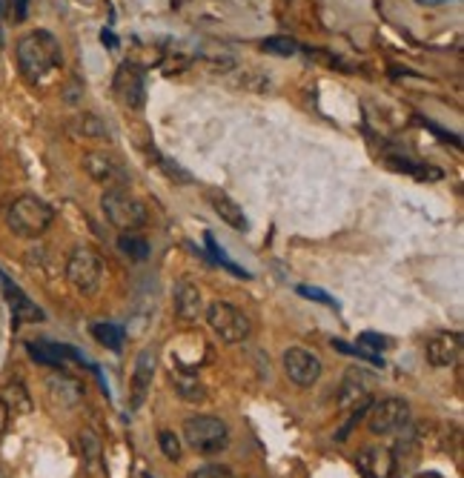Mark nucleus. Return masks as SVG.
<instances>
[{
	"label": "nucleus",
	"instance_id": "f8f14e48",
	"mask_svg": "<svg viewBox=\"0 0 464 478\" xmlns=\"http://www.w3.org/2000/svg\"><path fill=\"white\" fill-rule=\"evenodd\" d=\"M172 307H176V318L184 324H193L204 315V298L201 289L193 281H178L176 293H172Z\"/></svg>",
	"mask_w": 464,
	"mask_h": 478
},
{
	"label": "nucleus",
	"instance_id": "e433bc0d",
	"mask_svg": "<svg viewBox=\"0 0 464 478\" xmlns=\"http://www.w3.org/2000/svg\"><path fill=\"white\" fill-rule=\"evenodd\" d=\"M0 184H4V169H0Z\"/></svg>",
	"mask_w": 464,
	"mask_h": 478
},
{
	"label": "nucleus",
	"instance_id": "2f4dec72",
	"mask_svg": "<svg viewBox=\"0 0 464 478\" xmlns=\"http://www.w3.org/2000/svg\"><path fill=\"white\" fill-rule=\"evenodd\" d=\"M6 427H9V407L4 404V398H0V439L6 436Z\"/></svg>",
	"mask_w": 464,
	"mask_h": 478
},
{
	"label": "nucleus",
	"instance_id": "20e7f679",
	"mask_svg": "<svg viewBox=\"0 0 464 478\" xmlns=\"http://www.w3.org/2000/svg\"><path fill=\"white\" fill-rule=\"evenodd\" d=\"M184 439L195 453L215 456L229 447V427L215 415H193L184 424Z\"/></svg>",
	"mask_w": 464,
	"mask_h": 478
},
{
	"label": "nucleus",
	"instance_id": "c756f323",
	"mask_svg": "<svg viewBox=\"0 0 464 478\" xmlns=\"http://www.w3.org/2000/svg\"><path fill=\"white\" fill-rule=\"evenodd\" d=\"M358 346H365L370 355H375V353L384 350L387 341H384L382 336H375V332H361V336H358Z\"/></svg>",
	"mask_w": 464,
	"mask_h": 478
},
{
	"label": "nucleus",
	"instance_id": "bb28decb",
	"mask_svg": "<svg viewBox=\"0 0 464 478\" xmlns=\"http://www.w3.org/2000/svg\"><path fill=\"white\" fill-rule=\"evenodd\" d=\"M158 444H161V453H164L169 461H178V458H181V441H178L176 432L161 430V432H158Z\"/></svg>",
	"mask_w": 464,
	"mask_h": 478
},
{
	"label": "nucleus",
	"instance_id": "6e6552de",
	"mask_svg": "<svg viewBox=\"0 0 464 478\" xmlns=\"http://www.w3.org/2000/svg\"><path fill=\"white\" fill-rule=\"evenodd\" d=\"M281 364L289 384H296L301 389L318 384V379H322V361H318L315 353L304 350V346H289L281 358Z\"/></svg>",
	"mask_w": 464,
	"mask_h": 478
},
{
	"label": "nucleus",
	"instance_id": "f704fd0d",
	"mask_svg": "<svg viewBox=\"0 0 464 478\" xmlns=\"http://www.w3.org/2000/svg\"><path fill=\"white\" fill-rule=\"evenodd\" d=\"M0 47H4V29H0Z\"/></svg>",
	"mask_w": 464,
	"mask_h": 478
},
{
	"label": "nucleus",
	"instance_id": "f3484780",
	"mask_svg": "<svg viewBox=\"0 0 464 478\" xmlns=\"http://www.w3.org/2000/svg\"><path fill=\"white\" fill-rule=\"evenodd\" d=\"M210 204H212V209L221 215V221L224 224H229L232 229H238V233H244L246 226V215H244V209L236 204V201H232L229 195H224V192H212L210 195Z\"/></svg>",
	"mask_w": 464,
	"mask_h": 478
},
{
	"label": "nucleus",
	"instance_id": "dca6fc26",
	"mask_svg": "<svg viewBox=\"0 0 464 478\" xmlns=\"http://www.w3.org/2000/svg\"><path fill=\"white\" fill-rule=\"evenodd\" d=\"M358 461H361V467L367 470L370 478H387L396 467V458H393V453L387 450V447H367Z\"/></svg>",
	"mask_w": 464,
	"mask_h": 478
},
{
	"label": "nucleus",
	"instance_id": "c9c22d12",
	"mask_svg": "<svg viewBox=\"0 0 464 478\" xmlns=\"http://www.w3.org/2000/svg\"><path fill=\"white\" fill-rule=\"evenodd\" d=\"M0 14H4V0H0Z\"/></svg>",
	"mask_w": 464,
	"mask_h": 478
},
{
	"label": "nucleus",
	"instance_id": "9d476101",
	"mask_svg": "<svg viewBox=\"0 0 464 478\" xmlns=\"http://www.w3.org/2000/svg\"><path fill=\"white\" fill-rule=\"evenodd\" d=\"M112 90L126 109H143L147 104V83H143V72L135 64H124L115 72Z\"/></svg>",
	"mask_w": 464,
	"mask_h": 478
},
{
	"label": "nucleus",
	"instance_id": "39448f33",
	"mask_svg": "<svg viewBox=\"0 0 464 478\" xmlns=\"http://www.w3.org/2000/svg\"><path fill=\"white\" fill-rule=\"evenodd\" d=\"M210 329L219 336L224 344H244L246 338L253 336V324L236 303L229 301H212L210 307L204 310Z\"/></svg>",
	"mask_w": 464,
	"mask_h": 478
},
{
	"label": "nucleus",
	"instance_id": "7ed1b4c3",
	"mask_svg": "<svg viewBox=\"0 0 464 478\" xmlns=\"http://www.w3.org/2000/svg\"><path fill=\"white\" fill-rule=\"evenodd\" d=\"M100 212L121 233H138L150 224V209L126 190H107L100 198Z\"/></svg>",
	"mask_w": 464,
	"mask_h": 478
},
{
	"label": "nucleus",
	"instance_id": "aec40b11",
	"mask_svg": "<svg viewBox=\"0 0 464 478\" xmlns=\"http://www.w3.org/2000/svg\"><path fill=\"white\" fill-rule=\"evenodd\" d=\"M92 338H95L100 346H107V350L118 353L121 346H124L126 332H124V327H118V324H107V321H100V324H92Z\"/></svg>",
	"mask_w": 464,
	"mask_h": 478
},
{
	"label": "nucleus",
	"instance_id": "5701e85b",
	"mask_svg": "<svg viewBox=\"0 0 464 478\" xmlns=\"http://www.w3.org/2000/svg\"><path fill=\"white\" fill-rule=\"evenodd\" d=\"M118 250H121L124 255H129L133 260H147V258H150V243L143 241L141 235H135V233H121Z\"/></svg>",
	"mask_w": 464,
	"mask_h": 478
},
{
	"label": "nucleus",
	"instance_id": "7c9ffc66",
	"mask_svg": "<svg viewBox=\"0 0 464 478\" xmlns=\"http://www.w3.org/2000/svg\"><path fill=\"white\" fill-rule=\"evenodd\" d=\"M29 4H32V0H12V21H14V23H23V21H26Z\"/></svg>",
	"mask_w": 464,
	"mask_h": 478
},
{
	"label": "nucleus",
	"instance_id": "2eb2a0df",
	"mask_svg": "<svg viewBox=\"0 0 464 478\" xmlns=\"http://www.w3.org/2000/svg\"><path fill=\"white\" fill-rule=\"evenodd\" d=\"M152 375H155V350H141V355L135 358V372H133V407L135 410L150 393Z\"/></svg>",
	"mask_w": 464,
	"mask_h": 478
},
{
	"label": "nucleus",
	"instance_id": "f03ea898",
	"mask_svg": "<svg viewBox=\"0 0 464 478\" xmlns=\"http://www.w3.org/2000/svg\"><path fill=\"white\" fill-rule=\"evenodd\" d=\"M55 221V212L47 201H40L38 195H18L6 209V224L18 238L35 241L40 238Z\"/></svg>",
	"mask_w": 464,
	"mask_h": 478
},
{
	"label": "nucleus",
	"instance_id": "393cba45",
	"mask_svg": "<svg viewBox=\"0 0 464 478\" xmlns=\"http://www.w3.org/2000/svg\"><path fill=\"white\" fill-rule=\"evenodd\" d=\"M78 132L86 138H109L107 124L98 118V115H81L78 118Z\"/></svg>",
	"mask_w": 464,
	"mask_h": 478
},
{
	"label": "nucleus",
	"instance_id": "6ab92c4d",
	"mask_svg": "<svg viewBox=\"0 0 464 478\" xmlns=\"http://www.w3.org/2000/svg\"><path fill=\"white\" fill-rule=\"evenodd\" d=\"M172 387H176V393L186 404H204L207 401V387L201 384L195 375H190V372H178L176 379H172Z\"/></svg>",
	"mask_w": 464,
	"mask_h": 478
},
{
	"label": "nucleus",
	"instance_id": "ddd939ff",
	"mask_svg": "<svg viewBox=\"0 0 464 478\" xmlns=\"http://www.w3.org/2000/svg\"><path fill=\"white\" fill-rule=\"evenodd\" d=\"M370 375L367 372H356L350 370L347 372V379L339 389V407L341 410H361V407H370V401H373V393H370Z\"/></svg>",
	"mask_w": 464,
	"mask_h": 478
},
{
	"label": "nucleus",
	"instance_id": "412c9836",
	"mask_svg": "<svg viewBox=\"0 0 464 478\" xmlns=\"http://www.w3.org/2000/svg\"><path fill=\"white\" fill-rule=\"evenodd\" d=\"M81 456H83V465L90 467V473L100 470V439L95 436L92 430H81Z\"/></svg>",
	"mask_w": 464,
	"mask_h": 478
},
{
	"label": "nucleus",
	"instance_id": "cd10ccee",
	"mask_svg": "<svg viewBox=\"0 0 464 478\" xmlns=\"http://www.w3.org/2000/svg\"><path fill=\"white\" fill-rule=\"evenodd\" d=\"M298 295H301V298H310V301H318V303H327V307H336V310H339V301L332 298V295H327L324 289H318V286L301 284V286H298Z\"/></svg>",
	"mask_w": 464,
	"mask_h": 478
},
{
	"label": "nucleus",
	"instance_id": "4be33fe9",
	"mask_svg": "<svg viewBox=\"0 0 464 478\" xmlns=\"http://www.w3.org/2000/svg\"><path fill=\"white\" fill-rule=\"evenodd\" d=\"M387 166L390 169H396L401 172V175H416V178H433V181H439L442 178V172L439 169H430V166H422V164H413L408 161V158H387Z\"/></svg>",
	"mask_w": 464,
	"mask_h": 478
},
{
	"label": "nucleus",
	"instance_id": "4c0bfd02",
	"mask_svg": "<svg viewBox=\"0 0 464 478\" xmlns=\"http://www.w3.org/2000/svg\"><path fill=\"white\" fill-rule=\"evenodd\" d=\"M147 478H152V475H147Z\"/></svg>",
	"mask_w": 464,
	"mask_h": 478
},
{
	"label": "nucleus",
	"instance_id": "0eeeda50",
	"mask_svg": "<svg viewBox=\"0 0 464 478\" xmlns=\"http://www.w3.org/2000/svg\"><path fill=\"white\" fill-rule=\"evenodd\" d=\"M408 424H410V404L396 396L375 401L367 418V427L373 436H393V432L408 430Z\"/></svg>",
	"mask_w": 464,
	"mask_h": 478
},
{
	"label": "nucleus",
	"instance_id": "a211bd4d",
	"mask_svg": "<svg viewBox=\"0 0 464 478\" xmlns=\"http://www.w3.org/2000/svg\"><path fill=\"white\" fill-rule=\"evenodd\" d=\"M49 393L57 404H64V407H75L83 398V387L78 379H72V375H55V379H49Z\"/></svg>",
	"mask_w": 464,
	"mask_h": 478
},
{
	"label": "nucleus",
	"instance_id": "b1692460",
	"mask_svg": "<svg viewBox=\"0 0 464 478\" xmlns=\"http://www.w3.org/2000/svg\"><path fill=\"white\" fill-rule=\"evenodd\" d=\"M0 398H4V404L9 407V413H12V410H14V413H29V410H32V398L26 396V389H23L21 384H9L6 393L0 396Z\"/></svg>",
	"mask_w": 464,
	"mask_h": 478
},
{
	"label": "nucleus",
	"instance_id": "1a4fd4ad",
	"mask_svg": "<svg viewBox=\"0 0 464 478\" xmlns=\"http://www.w3.org/2000/svg\"><path fill=\"white\" fill-rule=\"evenodd\" d=\"M83 169H86V175L104 186V190H124L129 184V172L124 169V164H118L107 152H90L83 158Z\"/></svg>",
	"mask_w": 464,
	"mask_h": 478
},
{
	"label": "nucleus",
	"instance_id": "c85d7f7f",
	"mask_svg": "<svg viewBox=\"0 0 464 478\" xmlns=\"http://www.w3.org/2000/svg\"><path fill=\"white\" fill-rule=\"evenodd\" d=\"M190 478H236V473H232L227 465H204L190 473Z\"/></svg>",
	"mask_w": 464,
	"mask_h": 478
},
{
	"label": "nucleus",
	"instance_id": "f257e3e1",
	"mask_svg": "<svg viewBox=\"0 0 464 478\" xmlns=\"http://www.w3.org/2000/svg\"><path fill=\"white\" fill-rule=\"evenodd\" d=\"M18 66H21V75L29 83H38L55 72L57 66L64 64V52H61V43L52 32L47 29H35V32H29L18 40Z\"/></svg>",
	"mask_w": 464,
	"mask_h": 478
},
{
	"label": "nucleus",
	"instance_id": "a878e982",
	"mask_svg": "<svg viewBox=\"0 0 464 478\" xmlns=\"http://www.w3.org/2000/svg\"><path fill=\"white\" fill-rule=\"evenodd\" d=\"M264 52L270 55H279V57H289L298 52V43L289 38V35H279V38H267L264 40Z\"/></svg>",
	"mask_w": 464,
	"mask_h": 478
},
{
	"label": "nucleus",
	"instance_id": "423d86ee",
	"mask_svg": "<svg viewBox=\"0 0 464 478\" xmlns=\"http://www.w3.org/2000/svg\"><path fill=\"white\" fill-rule=\"evenodd\" d=\"M66 278L81 295H95L100 278H104V260H100L92 246L81 243L66 258Z\"/></svg>",
	"mask_w": 464,
	"mask_h": 478
},
{
	"label": "nucleus",
	"instance_id": "9b49d317",
	"mask_svg": "<svg viewBox=\"0 0 464 478\" xmlns=\"http://www.w3.org/2000/svg\"><path fill=\"white\" fill-rule=\"evenodd\" d=\"M425 355L430 367H453L461 355V336L459 332H436L430 336Z\"/></svg>",
	"mask_w": 464,
	"mask_h": 478
},
{
	"label": "nucleus",
	"instance_id": "4468645a",
	"mask_svg": "<svg viewBox=\"0 0 464 478\" xmlns=\"http://www.w3.org/2000/svg\"><path fill=\"white\" fill-rule=\"evenodd\" d=\"M0 286H4V295H6L9 307H12L14 321H43V312H40L38 303L29 301V298L21 293V286H14V281L6 278L4 272H0Z\"/></svg>",
	"mask_w": 464,
	"mask_h": 478
},
{
	"label": "nucleus",
	"instance_id": "72a5a7b5",
	"mask_svg": "<svg viewBox=\"0 0 464 478\" xmlns=\"http://www.w3.org/2000/svg\"><path fill=\"white\" fill-rule=\"evenodd\" d=\"M418 4H427V6H439V4H453V0H418Z\"/></svg>",
	"mask_w": 464,
	"mask_h": 478
},
{
	"label": "nucleus",
	"instance_id": "473e14b6",
	"mask_svg": "<svg viewBox=\"0 0 464 478\" xmlns=\"http://www.w3.org/2000/svg\"><path fill=\"white\" fill-rule=\"evenodd\" d=\"M100 43H104V47H109V49L118 47V40H115L112 29H104V32H100Z\"/></svg>",
	"mask_w": 464,
	"mask_h": 478
}]
</instances>
